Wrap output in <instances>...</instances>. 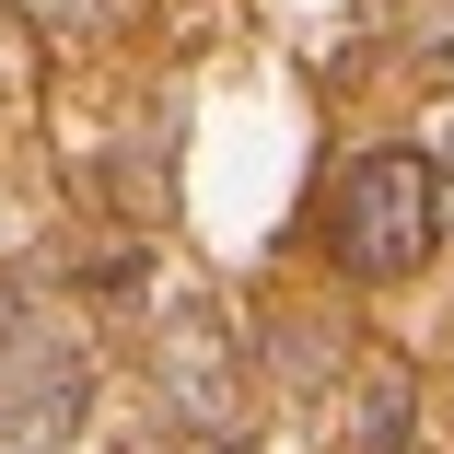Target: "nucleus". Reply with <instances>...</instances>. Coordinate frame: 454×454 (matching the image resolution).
Listing matches in <instances>:
<instances>
[{
	"instance_id": "obj_1",
	"label": "nucleus",
	"mask_w": 454,
	"mask_h": 454,
	"mask_svg": "<svg viewBox=\"0 0 454 454\" xmlns=\"http://www.w3.org/2000/svg\"><path fill=\"white\" fill-rule=\"evenodd\" d=\"M442 245V175L431 152H361L326 187V256L349 280H408V268Z\"/></svg>"
},
{
	"instance_id": "obj_2",
	"label": "nucleus",
	"mask_w": 454,
	"mask_h": 454,
	"mask_svg": "<svg viewBox=\"0 0 454 454\" xmlns=\"http://www.w3.org/2000/svg\"><path fill=\"white\" fill-rule=\"evenodd\" d=\"M152 385H163V408L187 419L210 454H233V442L256 431V373H245V338H233V315H210V303H175V315L152 326Z\"/></svg>"
},
{
	"instance_id": "obj_3",
	"label": "nucleus",
	"mask_w": 454,
	"mask_h": 454,
	"mask_svg": "<svg viewBox=\"0 0 454 454\" xmlns=\"http://www.w3.org/2000/svg\"><path fill=\"white\" fill-rule=\"evenodd\" d=\"M70 431H82V349L24 326L12 373H0V454H70Z\"/></svg>"
},
{
	"instance_id": "obj_4",
	"label": "nucleus",
	"mask_w": 454,
	"mask_h": 454,
	"mask_svg": "<svg viewBox=\"0 0 454 454\" xmlns=\"http://www.w3.org/2000/svg\"><path fill=\"white\" fill-rule=\"evenodd\" d=\"M396 431H408V373H385V361H373V373H361V442L396 454Z\"/></svg>"
},
{
	"instance_id": "obj_5",
	"label": "nucleus",
	"mask_w": 454,
	"mask_h": 454,
	"mask_svg": "<svg viewBox=\"0 0 454 454\" xmlns=\"http://www.w3.org/2000/svg\"><path fill=\"white\" fill-rule=\"evenodd\" d=\"M24 12H35V24H59V35H94L117 0H24Z\"/></svg>"
}]
</instances>
